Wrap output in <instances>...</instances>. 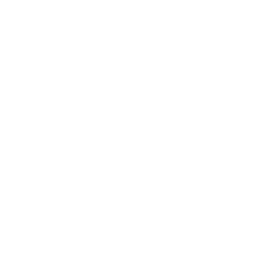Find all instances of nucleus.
I'll use <instances>...</instances> for the list:
<instances>
[]
</instances>
